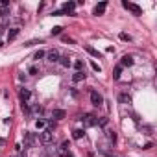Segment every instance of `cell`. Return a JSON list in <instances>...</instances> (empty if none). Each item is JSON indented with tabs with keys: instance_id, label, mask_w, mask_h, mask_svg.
Listing matches in <instances>:
<instances>
[{
	"instance_id": "obj_28",
	"label": "cell",
	"mask_w": 157,
	"mask_h": 157,
	"mask_svg": "<svg viewBox=\"0 0 157 157\" xmlns=\"http://www.w3.org/2000/svg\"><path fill=\"white\" fill-rule=\"evenodd\" d=\"M96 124H100V126H105V124H107V118H100V120H96Z\"/></svg>"
},
{
	"instance_id": "obj_21",
	"label": "cell",
	"mask_w": 157,
	"mask_h": 157,
	"mask_svg": "<svg viewBox=\"0 0 157 157\" xmlns=\"http://www.w3.org/2000/svg\"><path fill=\"white\" fill-rule=\"evenodd\" d=\"M61 30H63L61 26H54V28H52V35H59V33H61Z\"/></svg>"
},
{
	"instance_id": "obj_23",
	"label": "cell",
	"mask_w": 157,
	"mask_h": 157,
	"mask_svg": "<svg viewBox=\"0 0 157 157\" xmlns=\"http://www.w3.org/2000/svg\"><path fill=\"white\" fill-rule=\"evenodd\" d=\"M44 126H46V122H44V120H37V122H35V128H37V129H43Z\"/></svg>"
},
{
	"instance_id": "obj_5",
	"label": "cell",
	"mask_w": 157,
	"mask_h": 157,
	"mask_svg": "<svg viewBox=\"0 0 157 157\" xmlns=\"http://www.w3.org/2000/svg\"><path fill=\"white\" fill-rule=\"evenodd\" d=\"M74 8H76V4H74V2H65V4H63V8H61L59 11H61V15H63V13H74Z\"/></svg>"
},
{
	"instance_id": "obj_29",
	"label": "cell",
	"mask_w": 157,
	"mask_h": 157,
	"mask_svg": "<svg viewBox=\"0 0 157 157\" xmlns=\"http://www.w3.org/2000/svg\"><path fill=\"white\" fill-rule=\"evenodd\" d=\"M0 15H8V8H2V6H0Z\"/></svg>"
},
{
	"instance_id": "obj_20",
	"label": "cell",
	"mask_w": 157,
	"mask_h": 157,
	"mask_svg": "<svg viewBox=\"0 0 157 157\" xmlns=\"http://www.w3.org/2000/svg\"><path fill=\"white\" fill-rule=\"evenodd\" d=\"M44 56H46V54H44L43 50H37V52H35V56H33V59H43Z\"/></svg>"
},
{
	"instance_id": "obj_27",
	"label": "cell",
	"mask_w": 157,
	"mask_h": 157,
	"mask_svg": "<svg viewBox=\"0 0 157 157\" xmlns=\"http://www.w3.org/2000/svg\"><path fill=\"white\" fill-rule=\"evenodd\" d=\"M118 37H120V39H122V41H129V39H131V37H129V35H128V33H120V35H118Z\"/></svg>"
},
{
	"instance_id": "obj_14",
	"label": "cell",
	"mask_w": 157,
	"mask_h": 157,
	"mask_svg": "<svg viewBox=\"0 0 157 157\" xmlns=\"http://www.w3.org/2000/svg\"><path fill=\"white\" fill-rule=\"evenodd\" d=\"M83 135H85V131H83V129H76V131H72V139H76V140H80Z\"/></svg>"
},
{
	"instance_id": "obj_11",
	"label": "cell",
	"mask_w": 157,
	"mask_h": 157,
	"mask_svg": "<svg viewBox=\"0 0 157 157\" xmlns=\"http://www.w3.org/2000/svg\"><path fill=\"white\" fill-rule=\"evenodd\" d=\"M52 117H54L56 120H61V118L67 117V113H65L63 109H54V111H52Z\"/></svg>"
},
{
	"instance_id": "obj_33",
	"label": "cell",
	"mask_w": 157,
	"mask_h": 157,
	"mask_svg": "<svg viewBox=\"0 0 157 157\" xmlns=\"http://www.w3.org/2000/svg\"><path fill=\"white\" fill-rule=\"evenodd\" d=\"M65 157H74V155H72V153H67V155H65Z\"/></svg>"
},
{
	"instance_id": "obj_16",
	"label": "cell",
	"mask_w": 157,
	"mask_h": 157,
	"mask_svg": "<svg viewBox=\"0 0 157 157\" xmlns=\"http://www.w3.org/2000/svg\"><path fill=\"white\" fill-rule=\"evenodd\" d=\"M59 54L57 52H48V61H52V63H56V61H59Z\"/></svg>"
},
{
	"instance_id": "obj_10",
	"label": "cell",
	"mask_w": 157,
	"mask_h": 157,
	"mask_svg": "<svg viewBox=\"0 0 157 157\" xmlns=\"http://www.w3.org/2000/svg\"><path fill=\"white\" fill-rule=\"evenodd\" d=\"M133 63H135V61H133L131 56H124V57L120 59V65H122V67H131Z\"/></svg>"
},
{
	"instance_id": "obj_13",
	"label": "cell",
	"mask_w": 157,
	"mask_h": 157,
	"mask_svg": "<svg viewBox=\"0 0 157 157\" xmlns=\"http://www.w3.org/2000/svg\"><path fill=\"white\" fill-rule=\"evenodd\" d=\"M85 50H87V52H89V54H91L93 57H102V54H100V52H98L96 48H93V46H89V44L85 46Z\"/></svg>"
},
{
	"instance_id": "obj_17",
	"label": "cell",
	"mask_w": 157,
	"mask_h": 157,
	"mask_svg": "<svg viewBox=\"0 0 157 157\" xmlns=\"http://www.w3.org/2000/svg\"><path fill=\"white\" fill-rule=\"evenodd\" d=\"M120 74H122V67H117L113 70V78H115V80H120Z\"/></svg>"
},
{
	"instance_id": "obj_31",
	"label": "cell",
	"mask_w": 157,
	"mask_h": 157,
	"mask_svg": "<svg viewBox=\"0 0 157 157\" xmlns=\"http://www.w3.org/2000/svg\"><path fill=\"white\" fill-rule=\"evenodd\" d=\"M63 41H65V43H70V44L74 43V39H70V37H63Z\"/></svg>"
},
{
	"instance_id": "obj_7",
	"label": "cell",
	"mask_w": 157,
	"mask_h": 157,
	"mask_svg": "<svg viewBox=\"0 0 157 157\" xmlns=\"http://www.w3.org/2000/svg\"><path fill=\"white\" fill-rule=\"evenodd\" d=\"M85 78H87V74H85V72L78 70V72H74V74H72V82H74V83H78V82H83Z\"/></svg>"
},
{
	"instance_id": "obj_6",
	"label": "cell",
	"mask_w": 157,
	"mask_h": 157,
	"mask_svg": "<svg viewBox=\"0 0 157 157\" xmlns=\"http://www.w3.org/2000/svg\"><path fill=\"white\" fill-rule=\"evenodd\" d=\"M19 98H21V102H22V104H28V100L32 98V93H30L28 89H21V93H19Z\"/></svg>"
},
{
	"instance_id": "obj_3",
	"label": "cell",
	"mask_w": 157,
	"mask_h": 157,
	"mask_svg": "<svg viewBox=\"0 0 157 157\" xmlns=\"http://www.w3.org/2000/svg\"><path fill=\"white\" fill-rule=\"evenodd\" d=\"M91 104H93L94 107H100V105L104 104L102 94H100V93H96V91H93V93H91Z\"/></svg>"
},
{
	"instance_id": "obj_22",
	"label": "cell",
	"mask_w": 157,
	"mask_h": 157,
	"mask_svg": "<svg viewBox=\"0 0 157 157\" xmlns=\"http://www.w3.org/2000/svg\"><path fill=\"white\" fill-rule=\"evenodd\" d=\"M41 43H43V39H35V41H28L26 46H33V44H41Z\"/></svg>"
},
{
	"instance_id": "obj_19",
	"label": "cell",
	"mask_w": 157,
	"mask_h": 157,
	"mask_svg": "<svg viewBox=\"0 0 157 157\" xmlns=\"http://www.w3.org/2000/svg\"><path fill=\"white\" fill-rule=\"evenodd\" d=\"M74 68H76V72H78V70H82V68H83V61H80V59H78V61L74 63Z\"/></svg>"
},
{
	"instance_id": "obj_1",
	"label": "cell",
	"mask_w": 157,
	"mask_h": 157,
	"mask_svg": "<svg viewBox=\"0 0 157 157\" xmlns=\"http://www.w3.org/2000/svg\"><path fill=\"white\" fill-rule=\"evenodd\" d=\"M122 6H124L128 11H131L133 15H142V8H140V6H137V4H133V2H128V0H122Z\"/></svg>"
},
{
	"instance_id": "obj_15",
	"label": "cell",
	"mask_w": 157,
	"mask_h": 157,
	"mask_svg": "<svg viewBox=\"0 0 157 157\" xmlns=\"http://www.w3.org/2000/svg\"><path fill=\"white\" fill-rule=\"evenodd\" d=\"M19 32H21L19 28H13V30H10V33H8V41H13V39L19 35Z\"/></svg>"
},
{
	"instance_id": "obj_26",
	"label": "cell",
	"mask_w": 157,
	"mask_h": 157,
	"mask_svg": "<svg viewBox=\"0 0 157 157\" xmlns=\"http://www.w3.org/2000/svg\"><path fill=\"white\" fill-rule=\"evenodd\" d=\"M59 150H61V151H67V150H68V140H65V142L61 144V148H59Z\"/></svg>"
},
{
	"instance_id": "obj_8",
	"label": "cell",
	"mask_w": 157,
	"mask_h": 157,
	"mask_svg": "<svg viewBox=\"0 0 157 157\" xmlns=\"http://www.w3.org/2000/svg\"><path fill=\"white\" fill-rule=\"evenodd\" d=\"M105 8H107V2H100V4L93 10V15H104V13H105Z\"/></svg>"
},
{
	"instance_id": "obj_24",
	"label": "cell",
	"mask_w": 157,
	"mask_h": 157,
	"mask_svg": "<svg viewBox=\"0 0 157 157\" xmlns=\"http://www.w3.org/2000/svg\"><path fill=\"white\" fill-rule=\"evenodd\" d=\"M107 137H109V140H113V142L117 140V133H115V131H107Z\"/></svg>"
},
{
	"instance_id": "obj_4",
	"label": "cell",
	"mask_w": 157,
	"mask_h": 157,
	"mask_svg": "<svg viewBox=\"0 0 157 157\" xmlns=\"http://www.w3.org/2000/svg\"><path fill=\"white\" fill-rule=\"evenodd\" d=\"M96 120H98V118H96L94 115H91V113H89V115H83V118H82L83 126H89V128H91V126H96Z\"/></svg>"
},
{
	"instance_id": "obj_12",
	"label": "cell",
	"mask_w": 157,
	"mask_h": 157,
	"mask_svg": "<svg viewBox=\"0 0 157 157\" xmlns=\"http://www.w3.org/2000/svg\"><path fill=\"white\" fill-rule=\"evenodd\" d=\"M118 102H120V104H129V102H131V96H129L128 93H120V94H118Z\"/></svg>"
},
{
	"instance_id": "obj_18",
	"label": "cell",
	"mask_w": 157,
	"mask_h": 157,
	"mask_svg": "<svg viewBox=\"0 0 157 157\" xmlns=\"http://www.w3.org/2000/svg\"><path fill=\"white\" fill-rule=\"evenodd\" d=\"M59 63H61V67H65V68H68V67H70L68 57H59Z\"/></svg>"
},
{
	"instance_id": "obj_2",
	"label": "cell",
	"mask_w": 157,
	"mask_h": 157,
	"mask_svg": "<svg viewBox=\"0 0 157 157\" xmlns=\"http://www.w3.org/2000/svg\"><path fill=\"white\" fill-rule=\"evenodd\" d=\"M39 140H41L43 144H50V142L54 140V133H52L50 129H43V131L39 133Z\"/></svg>"
},
{
	"instance_id": "obj_30",
	"label": "cell",
	"mask_w": 157,
	"mask_h": 157,
	"mask_svg": "<svg viewBox=\"0 0 157 157\" xmlns=\"http://www.w3.org/2000/svg\"><path fill=\"white\" fill-rule=\"evenodd\" d=\"M0 4H2V8H8V6H10V0H2Z\"/></svg>"
},
{
	"instance_id": "obj_32",
	"label": "cell",
	"mask_w": 157,
	"mask_h": 157,
	"mask_svg": "<svg viewBox=\"0 0 157 157\" xmlns=\"http://www.w3.org/2000/svg\"><path fill=\"white\" fill-rule=\"evenodd\" d=\"M30 74H37V68L35 67H30Z\"/></svg>"
},
{
	"instance_id": "obj_34",
	"label": "cell",
	"mask_w": 157,
	"mask_h": 157,
	"mask_svg": "<svg viewBox=\"0 0 157 157\" xmlns=\"http://www.w3.org/2000/svg\"><path fill=\"white\" fill-rule=\"evenodd\" d=\"M0 46H2V41H0Z\"/></svg>"
},
{
	"instance_id": "obj_9",
	"label": "cell",
	"mask_w": 157,
	"mask_h": 157,
	"mask_svg": "<svg viewBox=\"0 0 157 157\" xmlns=\"http://www.w3.org/2000/svg\"><path fill=\"white\" fill-rule=\"evenodd\" d=\"M33 142H35L33 133H26V137H24V148H32V146H33Z\"/></svg>"
},
{
	"instance_id": "obj_25",
	"label": "cell",
	"mask_w": 157,
	"mask_h": 157,
	"mask_svg": "<svg viewBox=\"0 0 157 157\" xmlns=\"http://www.w3.org/2000/svg\"><path fill=\"white\" fill-rule=\"evenodd\" d=\"M91 67H93V70H96V72H100V70H102V68H100V65H98V63H94V61L91 63Z\"/></svg>"
}]
</instances>
